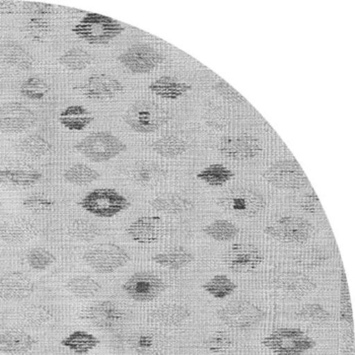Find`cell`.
I'll return each mask as SVG.
<instances>
[{"instance_id":"1","label":"cell","mask_w":355,"mask_h":355,"mask_svg":"<svg viewBox=\"0 0 355 355\" xmlns=\"http://www.w3.org/2000/svg\"><path fill=\"white\" fill-rule=\"evenodd\" d=\"M124 28L106 15L89 14L73 28L74 34L92 45H106L119 36Z\"/></svg>"},{"instance_id":"2","label":"cell","mask_w":355,"mask_h":355,"mask_svg":"<svg viewBox=\"0 0 355 355\" xmlns=\"http://www.w3.org/2000/svg\"><path fill=\"white\" fill-rule=\"evenodd\" d=\"M262 344L276 355H302L315 346L314 339L297 328L276 329Z\"/></svg>"},{"instance_id":"3","label":"cell","mask_w":355,"mask_h":355,"mask_svg":"<svg viewBox=\"0 0 355 355\" xmlns=\"http://www.w3.org/2000/svg\"><path fill=\"white\" fill-rule=\"evenodd\" d=\"M126 144L107 131L92 133L80 140L76 150L95 163H104L126 150Z\"/></svg>"},{"instance_id":"4","label":"cell","mask_w":355,"mask_h":355,"mask_svg":"<svg viewBox=\"0 0 355 355\" xmlns=\"http://www.w3.org/2000/svg\"><path fill=\"white\" fill-rule=\"evenodd\" d=\"M85 211L98 218H111L128 209V199L111 188H100L87 193L80 202Z\"/></svg>"},{"instance_id":"5","label":"cell","mask_w":355,"mask_h":355,"mask_svg":"<svg viewBox=\"0 0 355 355\" xmlns=\"http://www.w3.org/2000/svg\"><path fill=\"white\" fill-rule=\"evenodd\" d=\"M83 261L98 273L109 274L122 268L130 261V255L116 244L96 245L83 254Z\"/></svg>"},{"instance_id":"6","label":"cell","mask_w":355,"mask_h":355,"mask_svg":"<svg viewBox=\"0 0 355 355\" xmlns=\"http://www.w3.org/2000/svg\"><path fill=\"white\" fill-rule=\"evenodd\" d=\"M218 203L225 211L242 218H254L265 207V200L261 194L247 188H236L225 192Z\"/></svg>"},{"instance_id":"7","label":"cell","mask_w":355,"mask_h":355,"mask_svg":"<svg viewBox=\"0 0 355 355\" xmlns=\"http://www.w3.org/2000/svg\"><path fill=\"white\" fill-rule=\"evenodd\" d=\"M124 119L133 130L140 133H151L168 121V115L153 103L140 101L127 110Z\"/></svg>"},{"instance_id":"8","label":"cell","mask_w":355,"mask_h":355,"mask_svg":"<svg viewBox=\"0 0 355 355\" xmlns=\"http://www.w3.org/2000/svg\"><path fill=\"white\" fill-rule=\"evenodd\" d=\"M218 315L225 325L238 330L256 327L264 319L262 310L247 301L231 302L219 310Z\"/></svg>"},{"instance_id":"9","label":"cell","mask_w":355,"mask_h":355,"mask_svg":"<svg viewBox=\"0 0 355 355\" xmlns=\"http://www.w3.org/2000/svg\"><path fill=\"white\" fill-rule=\"evenodd\" d=\"M313 230V225L306 219L286 216L269 225L265 232L284 244H302L310 238Z\"/></svg>"},{"instance_id":"10","label":"cell","mask_w":355,"mask_h":355,"mask_svg":"<svg viewBox=\"0 0 355 355\" xmlns=\"http://www.w3.org/2000/svg\"><path fill=\"white\" fill-rule=\"evenodd\" d=\"M263 177L279 189H302L310 184L302 166L295 161H282L265 171Z\"/></svg>"},{"instance_id":"11","label":"cell","mask_w":355,"mask_h":355,"mask_svg":"<svg viewBox=\"0 0 355 355\" xmlns=\"http://www.w3.org/2000/svg\"><path fill=\"white\" fill-rule=\"evenodd\" d=\"M122 288L133 301L148 302L159 297L166 289V284L155 274L137 272L125 282Z\"/></svg>"},{"instance_id":"12","label":"cell","mask_w":355,"mask_h":355,"mask_svg":"<svg viewBox=\"0 0 355 355\" xmlns=\"http://www.w3.org/2000/svg\"><path fill=\"white\" fill-rule=\"evenodd\" d=\"M36 121V114L21 103H6L0 106V132L8 135L25 132Z\"/></svg>"},{"instance_id":"13","label":"cell","mask_w":355,"mask_h":355,"mask_svg":"<svg viewBox=\"0 0 355 355\" xmlns=\"http://www.w3.org/2000/svg\"><path fill=\"white\" fill-rule=\"evenodd\" d=\"M264 261L257 247L249 243L232 245L225 255L223 262L232 272L252 273L257 270Z\"/></svg>"},{"instance_id":"14","label":"cell","mask_w":355,"mask_h":355,"mask_svg":"<svg viewBox=\"0 0 355 355\" xmlns=\"http://www.w3.org/2000/svg\"><path fill=\"white\" fill-rule=\"evenodd\" d=\"M218 150L221 155L234 161H250L260 155L262 144L253 135L239 133L221 138Z\"/></svg>"},{"instance_id":"15","label":"cell","mask_w":355,"mask_h":355,"mask_svg":"<svg viewBox=\"0 0 355 355\" xmlns=\"http://www.w3.org/2000/svg\"><path fill=\"white\" fill-rule=\"evenodd\" d=\"M163 56L148 45H135L119 56V61L133 73H148L161 64Z\"/></svg>"},{"instance_id":"16","label":"cell","mask_w":355,"mask_h":355,"mask_svg":"<svg viewBox=\"0 0 355 355\" xmlns=\"http://www.w3.org/2000/svg\"><path fill=\"white\" fill-rule=\"evenodd\" d=\"M34 291V282L21 271H10L0 277V300L2 301H24Z\"/></svg>"},{"instance_id":"17","label":"cell","mask_w":355,"mask_h":355,"mask_svg":"<svg viewBox=\"0 0 355 355\" xmlns=\"http://www.w3.org/2000/svg\"><path fill=\"white\" fill-rule=\"evenodd\" d=\"M80 93L91 100L108 101L124 91L123 85L111 76L95 74L78 87Z\"/></svg>"},{"instance_id":"18","label":"cell","mask_w":355,"mask_h":355,"mask_svg":"<svg viewBox=\"0 0 355 355\" xmlns=\"http://www.w3.org/2000/svg\"><path fill=\"white\" fill-rule=\"evenodd\" d=\"M85 318L94 327L111 331L123 323L125 315L115 302L104 301L89 306L85 312Z\"/></svg>"},{"instance_id":"19","label":"cell","mask_w":355,"mask_h":355,"mask_svg":"<svg viewBox=\"0 0 355 355\" xmlns=\"http://www.w3.org/2000/svg\"><path fill=\"white\" fill-rule=\"evenodd\" d=\"M164 225L157 216H142L127 227V234L138 244H153L163 234Z\"/></svg>"},{"instance_id":"20","label":"cell","mask_w":355,"mask_h":355,"mask_svg":"<svg viewBox=\"0 0 355 355\" xmlns=\"http://www.w3.org/2000/svg\"><path fill=\"white\" fill-rule=\"evenodd\" d=\"M34 59L27 50L17 42L0 44V65L4 69L25 71L32 69Z\"/></svg>"},{"instance_id":"21","label":"cell","mask_w":355,"mask_h":355,"mask_svg":"<svg viewBox=\"0 0 355 355\" xmlns=\"http://www.w3.org/2000/svg\"><path fill=\"white\" fill-rule=\"evenodd\" d=\"M37 340L27 332L8 330L0 333V352L4 354H25L36 345Z\"/></svg>"},{"instance_id":"22","label":"cell","mask_w":355,"mask_h":355,"mask_svg":"<svg viewBox=\"0 0 355 355\" xmlns=\"http://www.w3.org/2000/svg\"><path fill=\"white\" fill-rule=\"evenodd\" d=\"M277 286L288 297L300 299L310 293L315 288V284L299 273H287L278 278Z\"/></svg>"},{"instance_id":"23","label":"cell","mask_w":355,"mask_h":355,"mask_svg":"<svg viewBox=\"0 0 355 355\" xmlns=\"http://www.w3.org/2000/svg\"><path fill=\"white\" fill-rule=\"evenodd\" d=\"M41 173L23 168H4L0 170V184L10 187L28 188L41 181Z\"/></svg>"},{"instance_id":"24","label":"cell","mask_w":355,"mask_h":355,"mask_svg":"<svg viewBox=\"0 0 355 355\" xmlns=\"http://www.w3.org/2000/svg\"><path fill=\"white\" fill-rule=\"evenodd\" d=\"M150 89L155 95L161 98L166 100H177L180 96L188 93L191 89V87L172 76H163L151 83Z\"/></svg>"},{"instance_id":"25","label":"cell","mask_w":355,"mask_h":355,"mask_svg":"<svg viewBox=\"0 0 355 355\" xmlns=\"http://www.w3.org/2000/svg\"><path fill=\"white\" fill-rule=\"evenodd\" d=\"M59 120L62 126L69 130L80 131L87 128L94 121V117L91 112L85 107L72 105L60 114Z\"/></svg>"},{"instance_id":"26","label":"cell","mask_w":355,"mask_h":355,"mask_svg":"<svg viewBox=\"0 0 355 355\" xmlns=\"http://www.w3.org/2000/svg\"><path fill=\"white\" fill-rule=\"evenodd\" d=\"M100 340L87 331H74L61 341V345L74 354L83 355L95 349Z\"/></svg>"},{"instance_id":"27","label":"cell","mask_w":355,"mask_h":355,"mask_svg":"<svg viewBox=\"0 0 355 355\" xmlns=\"http://www.w3.org/2000/svg\"><path fill=\"white\" fill-rule=\"evenodd\" d=\"M71 295L78 299H93L102 291V286L95 278L87 275L74 276L67 284Z\"/></svg>"},{"instance_id":"28","label":"cell","mask_w":355,"mask_h":355,"mask_svg":"<svg viewBox=\"0 0 355 355\" xmlns=\"http://www.w3.org/2000/svg\"><path fill=\"white\" fill-rule=\"evenodd\" d=\"M194 257L186 250H171L153 256V261L170 270H179L189 265Z\"/></svg>"},{"instance_id":"29","label":"cell","mask_w":355,"mask_h":355,"mask_svg":"<svg viewBox=\"0 0 355 355\" xmlns=\"http://www.w3.org/2000/svg\"><path fill=\"white\" fill-rule=\"evenodd\" d=\"M151 206L164 214H179L189 210L192 207V202L178 195H166L155 198L151 202Z\"/></svg>"},{"instance_id":"30","label":"cell","mask_w":355,"mask_h":355,"mask_svg":"<svg viewBox=\"0 0 355 355\" xmlns=\"http://www.w3.org/2000/svg\"><path fill=\"white\" fill-rule=\"evenodd\" d=\"M153 318L166 326H177L185 322L190 317V311L183 306L168 304L157 309L153 314Z\"/></svg>"},{"instance_id":"31","label":"cell","mask_w":355,"mask_h":355,"mask_svg":"<svg viewBox=\"0 0 355 355\" xmlns=\"http://www.w3.org/2000/svg\"><path fill=\"white\" fill-rule=\"evenodd\" d=\"M187 148V142L176 135H166V137L159 138L153 146L155 153L164 157H168V159L183 155Z\"/></svg>"},{"instance_id":"32","label":"cell","mask_w":355,"mask_h":355,"mask_svg":"<svg viewBox=\"0 0 355 355\" xmlns=\"http://www.w3.org/2000/svg\"><path fill=\"white\" fill-rule=\"evenodd\" d=\"M234 176V173L221 164H210L197 175L199 180L212 187L225 185V183L231 181Z\"/></svg>"},{"instance_id":"33","label":"cell","mask_w":355,"mask_h":355,"mask_svg":"<svg viewBox=\"0 0 355 355\" xmlns=\"http://www.w3.org/2000/svg\"><path fill=\"white\" fill-rule=\"evenodd\" d=\"M203 289L214 299L223 300L230 297L238 288L231 278L227 275H216L202 286Z\"/></svg>"},{"instance_id":"34","label":"cell","mask_w":355,"mask_h":355,"mask_svg":"<svg viewBox=\"0 0 355 355\" xmlns=\"http://www.w3.org/2000/svg\"><path fill=\"white\" fill-rule=\"evenodd\" d=\"M100 178V174L91 166L85 164H76L67 168L64 179L76 186H85L94 183Z\"/></svg>"},{"instance_id":"35","label":"cell","mask_w":355,"mask_h":355,"mask_svg":"<svg viewBox=\"0 0 355 355\" xmlns=\"http://www.w3.org/2000/svg\"><path fill=\"white\" fill-rule=\"evenodd\" d=\"M203 232L206 236L218 242H227L238 236L239 229L231 221L218 219L208 225Z\"/></svg>"},{"instance_id":"36","label":"cell","mask_w":355,"mask_h":355,"mask_svg":"<svg viewBox=\"0 0 355 355\" xmlns=\"http://www.w3.org/2000/svg\"><path fill=\"white\" fill-rule=\"evenodd\" d=\"M59 62L64 65L67 69L73 71H80L87 69L92 64L93 57L85 50L72 48L59 58Z\"/></svg>"},{"instance_id":"37","label":"cell","mask_w":355,"mask_h":355,"mask_svg":"<svg viewBox=\"0 0 355 355\" xmlns=\"http://www.w3.org/2000/svg\"><path fill=\"white\" fill-rule=\"evenodd\" d=\"M69 234L76 240L92 242L101 236L102 231L95 223L87 219H76L70 225Z\"/></svg>"},{"instance_id":"38","label":"cell","mask_w":355,"mask_h":355,"mask_svg":"<svg viewBox=\"0 0 355 355\" xmlns=\"http://www.w3.org/2000/svg\"><path fill=\"white\" fill-rule=\"evenodd\" d=\"M26 260L28 266L36 271H43L54 264L56 258L45 248H33L28 252Z\"/></svg>"},{"instance_id":"39","label":"cell","mask_w":355,"mask_h":355,"mask_svg":"<svg viewBox=\"0 0 355 355\" xmlns=\"http://www.w3.org/2000/svg\"><path fill=\"white\" fill-rule=\"evenodd\" d=\"M19 150L32 157H42L48 155L51 150L50 144L39 135H31L24 138L19 144Z\"/></svg>"},{"instance_id":"40","label":"cell","mask_w":355,"mask_h":355,"mask_svg":"<svg viewBox=\"0 0 355 355\" xmlns=\"http://www.w3.org/2000/svg\"><path fill=\"white\" fill-rule=\"evenodd\" d=\"M49 91V85L39 78H28L26 82L21 83V89H19L21 95L34 101L45 98Z\"/></svg>"},{"instance_id":"41","label":"cell","mask_w":355,"mask_h":355,"mask_svg":"<svg viewBox=\"0 0 355 355\" xmlns=\"http://www.w3.org/2000/svg\"><path fill=\"white\" fill-rule=\"evenodd\" d=\"M297 317L304 321L324 323L331 319L330 313L319 304H306L297 313Z\"/></svg>"},{"instance_id":"42","label":"cell","mask_w":355,"mask_h":355,"mask_svg":"<svg viewBox=\"0 0 355 355\" xmlns=\"http://www.w3.org/2000/svg\"><path fill=\"white\" fill-rule=\"evenodd\" d=\"M327 260L325 252L319 249H310L302 251L295 257V263L300 266L313 268L323 264Z\"/></svg>"},{"instance_id":"43","label":"cell","mask_w":355,"mask_h":355,"mask_svg":"<svg viewBox=\"0 0 355 355\" xmlns=\"http://www.w3.org/2000/svg\"><path fill=\"white\" fill-rule=\"evenodd\" d=\"M208 350L214 354H225L229 352L234 346V340L231 335L225 332H218L210 337L209 340L206 343Z\"/></svg>"},{"instance_id":"44","label":"cell","mask_w":355,"mask_h":355,"mask_svg":"<svg viewBox=\"0 0 355 355\" xmlns=\"http://www.w3.org/2000/svg\"><path fill=\"white\" fill-rule=\"evenodd\" d=\"M23 205L35 214H44L53 208L54 201L42 195H32L23 201Z\"/></svg>"},{"instance_id":"45","label":"cell","mask_w":355,"mask_h":355,"mask_svg":"<svg viewBox=\"0 0 355 355\" xmlns=\"http://www.w3.org/2000/svg\"><path fill=\"white\" fill-rule=\"evenodd\" d=\"M159 168L150 164H142L133 171V179L139 184H148L159 175Z\"/></svg>"},{"instance_id":"46","label":"cell","mask_w":355,"mask_h":355,"mask_svg":"<svg viewBox=\"0 0 355 355\" xmlns=\"http://www.w3.org/2000/svg\"><path fill=\"white\" fill-rule=\"evenodd\" d=\"M25 239V232L17 225H0V240L8 244H17Z\"/></svg>"},{"instance_id":"47","label":"cell","mask_w":355,"mask_h":355,"mask_svg":"<svg viewBox=\"0 0 355 355\" xmlns=\"http://www.w3.org/2000/svg\"><path fill=\"white\" fill-rule=\"evenodd\" d=\"M216 89L218 94H220L227 101H231V102L234 103L245 102V98L236 89H232L229 83L223 82V80L216 83Z\"/></svg>"},{"instance_id":"48","label":"cell","mask_w":355,"mask_h":355,"mask_svg":"<svg viewBox=\"0 0 355 355\" xmlns=\"http://www.w3.org/2000/svg\"><path fill=\"white\" fill-rule=\"evenodd\" d=\"M301 208L304 211L308 214H317L322 209L321 203L317 195L310 194L306 195L301 201Z\"/></svg>"},{"instance_id":"49","label":"cell","mask_w":355,"mask_h":355,"mask_svg":"<svg viewBox=\"0 0 355 355\" xmlns=\"http://www.w3.org/2000/svg\"><path fill=\"white\" fill-rule=\"evenodd\" d=\"M135 348L138 352H148L153 345V338L150 335H140L135 342Z\"/></svg>"}]
</instances>
